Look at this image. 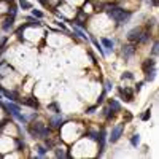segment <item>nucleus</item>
<instances>
[{
  "instance_id": "obj_26",
  "label": "nucleus",
  "mask_w": 159,
  "mask_h": 159,
  "mask_svg": "<svg viewBox=\"0 0 159 159\" xmlns=\"http://www.w3.org/2000/svg\"><path fill=\"white\" fill-rule=\"evenodd\" d=\"M151 52H153V56H156V54H157V43H156V42H154V45H153Z\"/></svg>"
},
{
  "instance_id": "obj_6",
  "label": "nucleus",
  "mask_w": 159,
  "mask_h": 159,
  "mask_svg": "<svg viewBox=\"0 0 159 159\" xmlns=\"http://www.w3.org/2000/svg\"><path fill=\"white\" fill-rule=\"evenodd\" d=\"M13 25H15V18H13V16H8V18L3 21V24H2V29H3L5 32H8V30L13 29Z\"/></svg>"
},
{
  "instance_id": "obj_24",
  "label": "nucleus",
  "mask_w": 159,
  "mask_h": 159,
  "mask_svg": "<svg viewBox=\"0 0 159 159\" xmlns=\"http://www.w3.org/2000/svg\"><path fill=\"white\" fill-rule=\"evenodd\" d=\"M105 88H107V91H111V88H113V83L110 81V80H107V81H105Z\"/></svg>"
},
{
  "instance_id": "obj_22",
  "label": "nucleus",
  "mask_w": 159,
  "mask_h": 159,
  "mask_svg": "<svg viewBox=\"0 0 159 159\" xmlns=\"http://www.w3.org/2000/svg\"><path fill=\"white\" fill-rule=\"evenodd\" d=\"M150 116H151V113H150V110H147L142 115V119H143V121H147V119H150Z\"/></svg>"
},
{
  "instance_id": "obj_1",
  "label": "nucleus",
  "mask_w": 159,
  "mask_h": 159,
  "mask_svg": "<svg viewBox=\"0 0 159 159\" xmlns=\"http://www.w3.org/2000/svg\"><path fill=\"white\" fill-rule=\"evenodd\" d=\"M29 134L34 139H48V135L51 134V129L46 127L43 123H32L29 124Z\"/></svg>"
},
{
  "instance_id": "obj_7",
  "label": "nucleus",
  "mask_w": 159,
  "mask_h": 159,
  "mask_svg": "<svg viewBox=\"0 0 159 159\" xmlns=\"http://www.w3.org/2000/svg\"><path fill=\"white\" fill-rule=\"evenodd\" d=\"M49 126H51L52 129L61 127V126H62V118H61V115H57V116H54V118H51V119H49Z\"/></svg>"
},
{
  "instance_id": "obj_2",
  "label": "nucleus",
  "mask_w": 159,
  "mask_h": 159,
  "mask_svg": "<svg viewBox=\"0 0 159 159\" xmlns=\"http://www.w3.org/2000/svg\"><path fill=\"white\" fill-rule=\"evenodd\" d=\"M107 13H108V16H110L113 21H116V24H119V25L126 24L127 19H129L130 15H132L130 11L123 10V8H110V10H107Z\"/></svg>"
},
{
  "instance_id": "obj_14",
  "label": "nucleus",
  "mask_w": 159,
  "mask_h": 159,
  "mask_svg": "<svg viewBox=\"0 0 159 159\" xmlns=\"http://www.w3.org/2000/svg\"><path fill=\"white\" fill-rule=\"evenodd\" d=\"M154 65H156V62H154L153 59H148L147 62L143 64V70H150V69H154Z\"/></svg>"
},
{
  "instance_id": "obj_29",
  "label": "nucleus",
  "mask_w": 159,
  "mask_h": 159,
  "mask_svg": "<svg viewBox=\"0 0 159 159\" xmlns=\"http://www.w3.org/2000/svg\"><path fill=\"white\" fill-rule=\"evenodd\" d=\"M151 3H153V5L156 7V5H157V0H151Z\"/></svg>"
},
{
  "instance_id": "obj_28",
  "label": "nucleus",
  "mask_w": 159,
  "mask_h": 159,
  "mask_svg": "<svg viewBox=\"0 0 159 159\" xmlns=\"http://www.w3.org/2000/svg\"><path fill=\"white\" fill-rule=\"evenodd\" d=\"M94 110H96V107H91V108L86 110V113H94Z\"/></svg>"
},
{
  "instance_id": "obj_30",
  "label": "nucleus",
  "mask_w": 159,
  "mask_h": 159,
  "mask_svg": "<svg viewBox=\"0 0 159 159\" xmlns=\"http://www.w3.org/2000/svg\"><path fill=\"white\" fill-rule=\"evenodd\" d=\"M2 99H3V96H2V94H0V100H2Z\"/></svg>"
},
{
  "instance_id": "obj_18",
  "label": "nucleus",
  "mask_w": 159,
  "mask_h": 159,
  "mask_svg": "<svg viewBox=\"0 0 159 159\" xmlns=\"http://www.w3.org/2000/svg\"><path fill=\"white\" fill-rule=\"evenodd\" d=\"M73 32L76 34V35H80L81 38H84V40H88V35H84V32L81 30V29H78V27H73Z\"/></svg>"
},
{
  "instance_id": "obj_9",
  "label": "nucleus",
  "mask_w": 159,
  "mask_h": 159,
  "mask_svg": "<svg viewBox=\"0 0 159 159\" xmlns=\"http://www.w3.org/2000/svg\"><path fill=\"white\" fill-rule=\"evenodd\" d=\"M145 76H147V81H153L156 76V67L150 69V70H145Z\"/></svg>"
},
{
  "instance_id": "obj_12",
  "label": "nucleus",
  "mask_w": 159,
  "mask_h": 159,
  "mask_svg": "<svg viewBox=\"0 0 159 159\" xmlns=\"http://www.w3.org/2000/svg\"><path fill=\"white\" fill-rule=\"evenodd\" d=\"M130 145H132V147H139V145H140V135L139 134H134L130 137Z\"/></svg>"
},
{
  "instance_id": "obj_11",
  "label": "nucleus",
  "mask_w": 159,
  "mask_h": 159,
  "mask_svg": "<svg viewBox=\"0 0 159 159\" xmlns=\"http://www.w3.org/2000/svg\"><path fill=\"white\" fill-rule=\"evenodd\" d=\"M7 108H8V110L11 111V115H15V113H19V111H21V108H19V105H16V103H13V102L7 105Z\"/></svg>"
},
{
  "instance_id": "obj_23",
  "label": "nucleus",
  "mask_w": 159,
  "mask_h": 159,
  "mask_svg": "<svg viewBox=\"0 0 159 159\" xmlns=\"http://www.w3.org/2000/svg\"><path fill=\"white\" fill-rule=\"evenodd\" d=\"M124 78H126V80H132V78H134V75H132L130 72H124V73H123V80H124Z\"/></svg>"
},
{
  "instance_id": "obj_10",
  "label": "nucleus",
  "mask_w": 159,
  "mask_h": 159,
  "mask_svg": "<svg viewBox=\"0 0 159 159\" xmlns=\"http://www.w3.org/2000/svg\"><path fill=\"white\" fill-rule=\"evenodd\" d=\"M108 107H110L113 111H121V105H119L116 100H113V99L108 100Z\"/></svg>"
},
{
  "instance_id": "obj_4",
  "label": "nucleus",
  "mask_w": 159,
  "mask_h": 159,
  "mask_svg": "<svg viewBox=\"0 0 159 159\" xmlns=\"http://www.w3.org/2000/svg\"><path fill=\"white\" fill-rule=\"evenodd\" d=\"M142 37V29L140 27H135V29H132L127 32V38H129V42H139Z\"/></svg>"
},
{
  "instance_id": "obj_21",
  "label": "nucleus",
  "mask_w": 159,
  "mask_h": 159,
  "mask_svg": "<svg viewBox=\"0 0 159 159\" xmlns=\"http://www.w3.org/2000/svg\"><path fill=\"white\" fill-rule=\"evenodd\" d=\"M88 135H89V139H91V140H97V137H99L97 132H88Z\"/></svg>"
},
{
  "instance_id": "obj_25",
  "label": "nucleus",
  "mask_w": 159,
  "mask_h": 159,
  "mask_svg": "<svg viewBox=\"0 0 159 159\" xmlns=\"http://www.w3.org/2000/svg\"><path fill=\"white\" fill-rule=\"evenodd\" d=\"M105 94H107V91H103V92H102V94H100V99L97 100V105H100V103L103 102V99H105Z\"/></svg>"
},
{
  "instance_id": "obj_5",
  "label": "nucleus",
  "mask_w": 159,
  "mask_h": 159,
  "mask_svg": "<svg viewBox=\"0 0 159 159\" xmlns=\"http://www.w3.org/2000/svg\"><path fill=\"white\" fill-rule=\"evenodd\" d=\"M119 94H121V97H124L126 102L134 100V92H132L130 89H119Z\"/></svg>"
},
{
  "instance_id": "obj_3",
  "label": "nucleus",
  "mask_w": 159,
  "mask_h": 159,
  "mask_svg": "<svg viewBox=\"0 0 159 159\" xmlns=\"http://www.w3.org/2000/svg\"><path fill=\"white\" fill-rule=\"evenodd\" d=\"M123 132H124V124H118V126H115V127L111 129V134H110L108 140H110L111 143L118 142V140H119V137H121V134H123Z\"/></svg>"
},
{
  "instance_id": "obj_27",
  "label": "nucleus",
  "mask_w": 159,
  "mask_h": 159,
  "mask_svg": "<svg viewBox=\"0 0 159 159\" xmlns=\"http://www.w3.org/2000/svg\"><path fill=\"white\" fill-rule=\"evenodd\" d=\"M142 86H143V83H139V84H137V86H135V91H137V92H139V91H140V89H142Z\"/></svg>"
},
{
  "instance_id": "obj_13",
  "label": "nucleus",
  "mask_w": 159,
  "mask_h": 159,
  "mask_svg": "<svg viewBox=\"0 0 159 159\" xmlns=\"http://www.w3.org/2000/svg\"><path fill=\"white\" fill-rule=\"evenodd\" d=\"M24 103H25V105H30L32 108H38V102H37L35 99H32V97L25 99V100H24Z\"/></svg>"
},
{
  "instance_id": "obj_19",
  "label": "nucleus",
  "mask_w": 159,
  "mask_h": 159,
  "mask_svg": "<svg viewBox=\"0 0 159 159\" xmlns=\"http://www.w3.org/2000/svg\"><path fill=\"white\" fill-rule=\"evenodd\" d=\"M32 16H34V18H38V19H42V18H43V13L38 11V10H32Z\"/></svg>"
},
{
  "instance_id": "obj_8",
  "label": "nucleus",
  "mask_w": 159,
  "mask_h": 159,
  "mask_svg": "<svg viewBox=\"0 0 159 159\" xmlns=\"http://www.w3.org/2000/svg\"><path fill=\"white\" fill-rule=\"evenodd\" d=\"M135 54V48L134 46H123V56L124 59H129Z\"/></svg>"
},
{
  "instance_id": "obj_17",
  "label": "nucleus",
  "mask_w": 159,
  "mask_h": 159,
  "mask_svg": "<svg viewBox=\"0 0 159 159\" xmlns=\"http://www.w3.org/2000/svg\"><path fill=\"white\" fill-rule=\"evenodd\" d=\"M19 5H21V8H24V10H30V8H32V5L27 2V0H19Z\"/></svg>"
},
{
  "instance_id": "obj_20",
  "label": "nucleus",
  "mask_w": 159,
  "mask_h": 159,
  "mask_svg": "<svg viewBox=\"0 0 159 159\" xmlns=\"http://www.w3.org/2000/svg\"><path fill=\"white\" fill-rule=\"evenodd\" d=\"M54 151H56V156H57V157H65V151H64V148H56Z\"/></svg>"
},
{
  "instance_id": "obj_16",
  "label": "nucleus",
  "mask_w": 159,
  "mask_h": 159,
  "mask_svg": "<svg viewBox=\"0 0 159 159\" xmlns=\"http://www.w3.org/2000/svg\"><path fill=\"white\" fill-rule=\"evenodd\" d=\"M102 45L105 48H108V49H113V42H111V40H108V38H102Z\"/></svg>"
},
{
  "instance_id": "obj_15",
  "label": "nucleus",
  "mask_w": 159,
  "mask_h": 159,
  "mask_svg": "<svg viewBox=\"0 0 159 159\" xmlns=\"http://www.w3.org/2000/svg\"><path fill=\"white\" fill-rule=\"evenodd\" d=\"M46 147L45 145H37V153H38V156H45L46 154Z\"/></svg>"
}]
</instances>
